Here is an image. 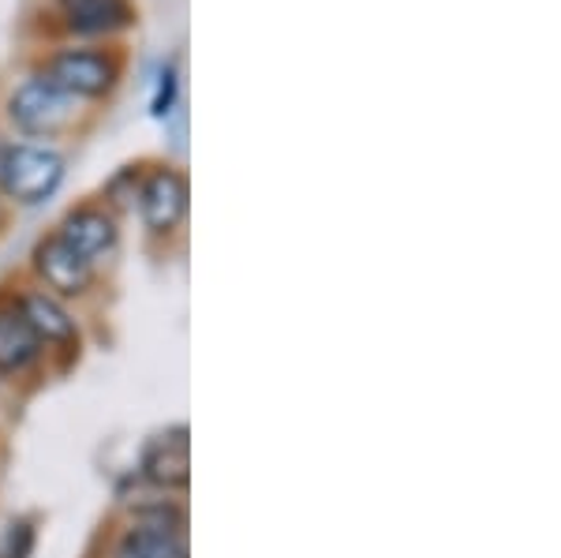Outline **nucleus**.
<instances>
[{
    "mask_svg": "<svg viewBox=\"0 0 561 558\" xmlns=\"http://www.w3.org/2000/svg\"><path fill=\"white\" fill-rule=\"evenodd\" d=\"M65 180V158L49 147H34V143H0V187L12 195L15 203H42L57 192Z\"/></svg>",
    "mask_w": 561,
    "mask_h": 558,
    "instance_id": "nucleus-1",
    "label": "nucleus"
},
{
    "mask_svg": "<svg viewBox=\"0 0 561 558\" xmlns=\"http://www.w3.org/2000/svg\"><path fill=\"white\" fill-rule=\"evenodd\" d=\"M8 116L26 135H57L76 121V98L57 90L49 79H31L12 94Z\"/></svg>",
    "mask_w": 561,
    "mask_h": 558,
    "instance_id": "nucleus-2",
    "label": "nucleus"
},
{
    "mask_svg": "<svg viewBox=\"0 0 561 558\" xmlns=\"http://www.w3.org/2000/svg\"><path fill=\"white\" fill-rule=\"evenodd\" d=\"M57 90H65L71 98H98L116 83V65L102 53H83V49H68L57 53L45 68V76Z\"/></svg>",
    "mask_w": 561,
    "mask_h": 558,
    "instance_id": "nucleus-3",
    "label": "nucleus"
},
{
    "mask_svg": "<svg viewBox=\"0 0 561 558\" xmlns=\"http://www.w3.org/2000/svg\"><path fill=\"white\" fill-rule=\"evenodd\" d=\"M34 266H38L42 282L60 296H83L94 282V263L71 251L60 237H49L34 248Z\"/></svg>",
    "mask_w": 561,
    "mask_h": 558,
    "instance_id": "nucleus-4",
    "label": "nucleus"
},
{
    "mask_svg": "<svg viewBox=\"0 0 561 558\" xmlns=\"http://www.w3.org/2000/svg\"><path fill=\"white\" fill-rule=\"evenodd\" d=\"M139 214L153 232H169L187 214V180L173 169H158L139 192Z\"/></svg>",
    "mask_w": 561,
    "mask_h": 558,
    "instance_id": "nucleus-5",
    "label": "nucleus"
},
{
    "mask_svg": "<svg viewBox=\"0 0 561 558\" xmlns=\"http://www.w3.org/2000/svg\"><path fill=\"white\" fill-rule=\"evenodd\" d=\"M142 476L153 488L165 491H184L192 483V446H187V431L176 428L173 435L158 439L147 457H142Z\"/></svg>",
    "mask_w": 561,
    "mask_h": 558,
    "instance_id": "nucleus-6",
    "label": "nucleus"
},
{
    "mask_svg": "<svg viewBox=\"0 0 561 558\" xmlns=\"http://www.w3.org/2000/svg\"><path fill=\"white\" fill-rule=\"evenodd\" d=\"M57 237L65 240L71 251H79V255L94 263L98 255H105V251L116 244V221H113V214L83 206V210L68 214Z\"/></svg>",
    "mask_w": 561,
    "mask_h": 558,
    "instance_id": "nucleus-7",
    "label": "nucleus"
},
{
    "mask_svg": "<svg viewBox=\"0 0 561 558\" xmlns=\"http://www.w3.org/2000/svg\"><path fill=\"white\" fill-rule=\"evenodd\" d=\"M42 353V341L23 319L20 308H0V375H15L31 367Z\"/></svg>",
    "mask_w": 561,
    "mask_h": 558,
    "instance_id": "nucleus-8",
    "label": "nucleus"
},
{
    "mask_svg": "<svg viewBox=\"0 0 561 558\" xmlns=\"http://www.w3.org/2000/svg\"><path fill=\"white\" fill-rule=\"evenodd\" d=\"M65 20L79 34H108L131 23L128 0H60Z\"/></svg>",
    "mask_w": 561,
    "mask_h": 558,
    "instance_id": "nucleus-9",
    "label": "nucleus"
},
{
    "mask_svg": "<svg viewBox=\"0 0 561 558\" xmlns=\"http://www.w3.org/2000/svg\"><path fill=\"white\" fill-rule=\"evenodd\" d=\"M116 558H187V539L180 528L135 525L116 544Z\"/></svg>",
    "mask_w": 561,
    "mask_h": 558,
    "instance_id": "nucleus-10",
    "label": "nucleus"
},
{
    "mask_svg": "<svg viewBox=\"0 0 561 558\" xmlns=\"http://www.w3.org/2000/svg\"><path fill=\"white\" fill-rule=\"evenodd\" d=\"M20 315L26 322H31V330L38 334V341L45 345H60V341H71L76 338V319L60 308L57 296L49 293H26L20 300Z\"/></svg>",
    "mask_w": 561,
    "mask_h": 558,
    "instance_id": "nucleus-11",
    "label": "nucleus"
},
{
    "mask_svg": "<svg viewBox=\"0 0 561 558\" xmlns=\"http://www.w3.org/2000/svg\"><path fill=\"white\" fill-rule=\"evenodd\" d=\"M8 551L4 558H31L34 551V528L26 525V521H20V525H12V533H8Z\"/></svg>",
    "mask_w": 561,
    "mask_h": 558,
    "instance_id": "nucleus-12",
    "label": "nucleus"
},
{
    "mask_svg": "<svg viewBox=\"0 0 561 558\" xmlns=\"http://www.w3.org/2000/svg\"><path fill=\"white\" fill-rule=\"evenodd\" d=\"M173 94H176V71L165 68L161 71V83H158V94H153V113L165 116L169 105H173Z\"/></svg>",
    "mask_w": 561,
    "mask_h": 558,
    "instance_id": "nucleus-13",
    "label": "nucleus"
}]
</instances>
